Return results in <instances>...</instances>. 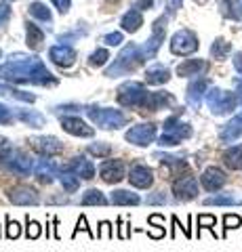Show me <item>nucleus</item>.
I'll return each mask as SVG.
<instances>
[{"label": "nucleus", "mask_w": 242, "mask_h": 252, "mask_svg": "<svg viewBox=\"0 0 242 252\" xmlns=\"http://www.w3.org/2000/svg\"><path fill=\"white\" fill-rule=\"evenodd\" d=\"M0 78L15 84H40L53 86L57 84V78L53 76L40 57H30L23 53H15L9 61L0 65Z\"/></svg>", "instance_id": "1"}, {"label": "nucleus", "mask_w": 242, "mask_h": 252, "mask_svg": "<svg viewBox=\"0 0 242 252\" xmlns=\"http://www.w3.org/2000/svg\"><path fill=\"white\" fill-rule=\"evenodd\" d=\"M145 61V53L141 46L137 44H127L124 49L118 53V57L114 59V63L110 67L105 69V76L107 78H120V76H129L133 74L135 69L141 65V63Z\"/></svg>", "instance_id": "2"}, {"label": "nucleus", "mask_w": 242, "mask_h": 252, "mask_svg": "<svg viewBox=\"0 0 242 252\" xmlns=\"http://www.w3.org/2000/svg\"><path fill=\"white\" fill-rule=\"evenodd\" d=\"M162 128H165V132H162L160 139H158L160 147H175V145L181 143L183 139L192 137V126L183 120H179V116L167 118L165 124H162Z\"/></svg>", "instance_id": "3"}, {"label": "nucleus", "mask_w": 242, "mask_h": 252, "mask_svg": "<svg viewBox=\"0 0 242 252\" xmlns=\"http://www.w3.org/2000/svg\"><path fill=\"white\" fill-rule=\"evenodd\" d=\"M87 116L95 122L99 128H107V130H116L127 126V116H124L120 109H110V107H97V105H87Z\"/></svg>", "instance_id": "4"}, {"label": "nucleus", "mask_w": 242, "mask_h": 252, "mask_svg": "<svg viewBox=\"0 0 242 252\" xmlns=\"http://www.w3.org/2000/svg\"><path fill=\"white\" fill-rule=\"evenodd\" d=\"M238 103L240 101H238L236 93H230L223 89H208V93H207V105L215 116L232 114Z\"/></svg>", "instance_id": "5"}, {"label": "nucleus", "mask_w": 242, "mask_h": 252, "mask_svg": "<svg viewBox=\"0 0 242 252\" xmlns=\"http://www.w3.org/2000/svg\"><path fill=\"white\" fill-rule=\"evenodd\" d=\"M147 93H150V91H145V86L141 82H133V80L124 82L118 89V103L122 107H137V109H141Z\"/></svg>", "instance_id": "6"}, {"label": "nucleus", "mask_w": 242, "mask_h": 252, "mask_svg": "<svg viewBox=\"0 0 242 252\" xmlns=\"http://www.w3.org/2000/svg\"><path fill=\"white\" fill-rule=\"evenodd\" d=\"M198 46V36L192 30H179L171 38V53L177 55V57H187V55L196 53Z\"/></svg>", "instance_id": "7"}, {"label": "nucleus", "mask_w": 242, "mask_h": 252, "mask_svg": "<svg viewBox=\"0 0 242 252\" xmlns=\"http://www.w3.org/2000/svg\"><path fill=\"white\" fill-rule=\"evenodd\" d=\"M2 168H6L13 175H21V177H28L30 172H34V162L26 152L21 149H11L9 156L4 158V162L0 164Z\"/></svg>", "instance_id": "8"}, {"label": "nucleus", "mask_w": 242, "mask_h": 252, "mask_svg": "<svg viewBox=\"0 0 242 252\" xmlns=\"http://www.w3.org/2000/svg\"><path fill=\"white\" fill-rule=\"evenodd\" d=\"M165 36H167V17H158L152 26V36L147 38V42L143 44L145 59L156 57V53H158L162 42H165Z\"/></svg>", "instance_id": "9"}, {"label": "nucleus", "mask_w": 242, "mask_h": 252, "mask_svg": "<svg viewBox=\"0 0 242 252\" xmlns=\"http://www.w3.org/2000/svg\"><path fill=\"white\" fill-rule=\"evenodd\" d=\"M173 193L179 202H190L194 198H198V181L192 175L177 177L173 181Z\"/></svg>", "instance_id": "10"}, {"label": "nucleus", "mask_w": 242, "mask_h": 252, "mask_svg": "<svg viewBox=\"0 0 242 252\" xmlns=\"http://www.w3.org/2000/svg\"><path fill=\"white\" fill-rule=\"evenodd\" d=\"M124 139H127L129 143L137 145V147H145V145H150L152 141L156 139V124L145 122V124H137V126H133V128H129V130H127V135H124Z\"/></svg>", "instance_id": "11"}, {"label": "nucleus", "mask_w": 242, "mask_h": 252, "mask_svg": "<svg viewBox=\"0 0 242 252\" xmlns=\"http://www.w3.org/2000/svg\"><path fill=\"white\" fill-rule=\"evenodd\" d=\"M99 175L105 183H120V181L127 177V168H124V162L122 160H105L99 164Z\"/></svg>", "instance_id": "12"}, {"label": "nucleus", "mask_w": 242, "mask_h": 252, "mask_svg": "<svg viewBox=\"0 0 242 252\" xmlns=\"http://www.w3.org/2000/svg\"><path fill=\"white\" fill-rule=\"evenodd\" d=\"M175 103L173 94L167 91H156V93H147V97L141 105V112H160L165 107H171Z\"/></svg>", "instance_id": "13"}, {"label": "nucleus", "mask_w": 242, "mask_h": 252, "mask_svg": "<svg viewBox=\"0 0 242 252\" xmlns=\"http://www.w3.org/2000/svg\"><path fill=\"white\" fill-rule=\"evenodd\" d=\"M127 179L131 181L133 187L147 189V187H152V183H154V172H152L150 166H145V164H133Z\"/></svg>", "instance_id": "14"}, {"label": "nucleus", "mask_w": 242, "mask_h": 252, "mask_svg": "<svg viewBox=\"0 0 242 252\" xmlns=\"http://www.w3.org/2000/svg\"><path fill=\"white\" fill-rule=\"evenodd\" d=\"M49 59L59 67H72L76 63V51L69 44H55L49 49Z\"/></svg>", "instance_id": "15"}, {"label": "nucleus", "mask_w": 242, "mask_h": 252, "mask_svg": "<svg viewBox=\"0 0 242 252\" xmlns=\"http://www.w3.org/2000/svg\"><path fill=\"white\" fill-rule=\"evenodd\" d=\"M200 183L207 191H219V189L228 183V177H225V172L219 166H208V168H205V172H202Z\"/></svg>", "instance_id": "16"}, {"label": "nucleus", "mask_w": 242, "mask_h": 252, "mask_svg": "<svg viewBox=\"0 0 242 252\" xmlns=\"http://www.w3.org/2000/svg\"><path fill=\"white\" fill-rule=\"evenodd\" d=\"M9 200L13 204H17V206H34V204L40 202L36 189L28 187V185H17V187L9 189Z\"/></svg>", "instance_id": "17"}, {"label": "nucleus", "mask_w": 242, "mask_h": 252, "mask_svg": "<svg viewBox=\"0 0 242 252\" xmlns=\"http://www.w3.org/2000/svg\"><path fill=\"white\" fill-rule=\"evenodd\" d=\"M207 93H208V80L207 78H202V76H198V78H194V80L187 84V103H190L194 109H198L200 107V103H202V99L207 97Z\"/></svg>", "instance_id": "18"}, {"label": "nucleus", "mask_w": 242, "mask_h": 252, "mask_svg": "<svg viewBox=\"0 0 242 252\" xmlns=\"http://www.w3.org/2000/svg\"><path fill=\"white\" fill-rule=\"evenodd\" d=\"M61 128L74 137H93V126H89L84 120L76 116H61Z\"/></svg>", "instance_id": "19"}, {"label": "nucleus", "mask_w": 242, "mask_h": 252, "mask_svg": "<svg viewBox=\"0 0 242 252\" xmlns=\"http://www.w3.org/2000/svg\"><path fill=\"white\" fill-rule=\"evenodd\" d=\"M34 175L42 181V183H53V179L59 177L61 175V170L57 168V164L49 160V156H44L42 160H38L36 162V166H34Z\"/></svg>", "instance_id": "20"}, {"label": "nucleus", "mask_w": 242, "mask_h": 252, "mask_svg": "<svg viewBox=\"0 0 242 252\" xmlns=\"http://www.w3.org/2000/svg\"><path fill=\"white\" fill-rule=\"evenodd\" d=\"M34 143V149H38L42 156H59L61 152H64V143L57 139V137H36L32 139Z\"/></svg>", "instance_id": "21"}, {"label": "nucleus", "mask_w": 242, "mask_h": 252, "mask_svg": "<svg viewBox=\"0 0 242 252\" xmlns=\"http://www.w3.org/2000/svg\"><path fill=\"white\" fill-rule=\"evenodd\" d=\"M240 137H242V114L234 116L232 120L228 124H223L221 130H219V141L221 143H234V141L240 139Z\"/></svg>", "instance_id": "22"}, {"label": "nucleus", "mask_w": 242, "mask_h": 252, "mask_svg": "<svg viewBox=\"0 0 242 252\" xmlns=\"http://www.w3.org/2000/svg\"><path fill=\"white\" fill-rule=\"evenodd\" d=\"M154 158H156V160H160L162 168H169L171 175H179V177H181V172H185V170H187V162H185V160H181V158H177V156L156 152V154H154Z\"/></svg>", "instance_id": "23"}, {"label": "nucleus", "mask_w": 242, "mask_h": 252, "mask_svg": "<svg viewBox=\"0 0 242 252\" xmlns=\"http://www.w3.org/2000/svg\"><path fill=\"white\" fill-rule=\"evenodd\" d=\"M208 69V63L202 59H185L183 63L177 65V76L190 78V76H202Z\"/></svg>", "instance_id": "24"}, {"label": "nucleus", "mask_w": 242, "mask_h": 252, "mask_svg": "<svg viewBox=\"0 0 242 252\" xmlns=\"http://www.w3.org/2000/svg\"><path fill=\"white\" fill-rule=\"evenodd\" d=\"M68 168L72 170V172H76V175L80 177V179H84V181H91L93 177H95V166H93V162L87 160L84 156L72 158V162L68 164Z\"/></svg>", "instance_id": "25"}, {"label": "nucleus", "mask_w": 242, "mask_h": 252, "mask_svg": "<svg viewBox=\"0 0 242 252\" xmlns=\"http://www.w3.org/2000/svg\"><path fill=\"white\" fill-rule=\"evenodd\" d=\"M120 26H122L124 32H129V34H135V32L143 26V15H141V11H139L137 6H133L131 11H127V13L122 15Z\"/></svg>", "instance_id": "26"}, {"label": "nucleus", "mask_w": 242, "mask_h": 252, "mask_svg": "<svg viewBox=\"0 0 242 252\" xmlns=\"http://www.w3.org/2000/svg\"><path fill=\"white\" fill-rule=\"evenodd\" d=\"M169 78H171L169 67L160 65V63H156V65L147 67V72H145V82L147 84H156V86H158V84L169 82Z\"/></svg>", "instance_id": "27"}, {"label": "nucleus", "mask_w": 242, "mask_h": 252, "mask_svg": "<svg viewBox=\"0 0 242 252\" xmlns=\"http://www.w3.org/2000/svg\"><path fill=\"white\" fill-rule=\"evenodd\" d=\"M223 164L230 170H240L242 168V143L240 145H232L223 152Z\"/></svg>", "instance_id": "28"}, {"label": "nucleus", "mask_w": 242, "mask_h": 252, "mask_svg": "<svg viewBox=\"0 0 242 252\" xmlns=\"http://www.w3.org/2000/svg\"><path fill=\"white\" fill-rule=\"evenodd\" d=\"M110 202L116 204V206H137V204L141 202V198H139L137 193L129 191V189H116L112 193Z\"/></svg>", "instance_id": "29"}, {"label": "nucleus", "mask_w": 242, "mask_h": 252, "mask_svg": "<svg viewBox=\"0 0 242 252\" xmlns=\"http://www.w3.org/2000/svg\"><path fill=\"white\" fill-rule=\"evenodd\" d=\"M26 36H28V46L30 49H34V51H38L42 46V42H44V32L36 26V23H26Z\"/></svg>", "instance_id": "30"}, {"label": "nucleus", "mask_w": 242, "mask_h": 252, "mask_svg": "<svg viewBox=\"0 0 242 252\" xmlns=\"http://www.w3.org/2000/svg\"><path fill=\"white\" fill-rule=\"evenodd\" d=\"M17 118L21 122H26L28 126H32V128H42V126L46 124V118L42 114L34 112V109H19Z\"/></svg>", "instance_id": "31"}, {"label": "nucleus", "mask_w": 242, "mask_h": 252, "mask_svg": "<svg viewBox=\"0 0 242 252\" xmlns=\"http://www.w3.org/2000/svg\"><path fill=\"white\" fill-rule=\"evenodd\" d=\"M59 181H61V185H64V189L68 193H74L78 187H80V177L76 175V172H72L68 166L61 170V175H59Z\"/></svg>", "instance_id": "32"}, {"label": "nucleus", "mask_w": 242, "mask_h": 252, "mask_svg": "<svg viewBox=\"0 0 242 252\" xmlns=\"http://www.w3.org/2000/svg\"><path fill=\"white\" fill-rule=\"evenodd\" d=\"M80 204H82V206H105L107 198L99 191V189H89L87 193H82Z\"/></svg>", "instance_id": "33"}, {"label": "nucleus", "mask_w": 242, "mask_h": 252, "mask_svg": "<svg viewBox=\"0 0 242 252\" xmlns=\"http://www.w3.org/2000/svg\"><path fill=\"white\" fill-rule=\"evenodd\" d=\"M0 94H4V97H13V99H19V101H26V103H34V101H36V97H34L32 93L13 89V86H6V84H0Z\"/></svg>", "instance_id": "34"}, {"label": "nucleus", "mask_w": 242, "mask_h": 252, "mask_svg": "<svg viewBox=\"0 0 242 252\" xmlns=\"http://www.w3.org/2000/svg\"><path fill=\"white\" fill-rule=\"evenodd\" d=\"M230 53H232V44L228 40H223V38H217V40L213 42V46H210V57L217 59V61L225 59Z\"/></svg>", "instance_id": "35"}, {"label": "nucleus", "mask_w": 242, "mask_h": 252, "mask_svg": "<svg viewBox=\"0 0 242 252\" xmlns=\"http://www.w3.org/2000/svg\"><path fill=\"white\" fill-rule=\"evenodd\" d=\"M30 15L36 17L38 21H44V23H51L53 17H51V11L46 9V4H42L40 0H34L32 4H30Z\"/></svg>", "instance_id": "36"}, {"label": "nucleus", "mask_w": 242, "mask_h": 252, "mask_svg": "<svg viewBox=\"0 0 242 252\" xmlns=\"http://www.w3.org/2000/svg\"><path fill=\"white\" fill-rule=\"evenodd\" d=\"M219 2V11L223 17H228V19H238L240 17V2H236V0H217Z\"/></svg>", "instance_id": "37"}, {"label": "nucleus", "mask_w": 242, "mask_h": 252, "mask_svg": "<svg viewBox=\"0 0 242 252\" xmlns=\"http://www.w3.org/2000/svg\"><path fill=\"white\" fill-rule=\"evenodd\" d=\"M205 204H207V206H234V204H242V202L236 200L230 193H223V195H213V198H207Z\"/></svg>", "instance_id": "38"}, {"label": "nucleus", "mask_w": 242, "mask_h": 252, "mask_svg": "<svg viewBox=\"0 0 242 252\" xmlns=\"http://www.w3.org/2000/svg\"><path fill=\"white\" fill-rule=\"evenodd\" d=\"M89 154L97 156V158H110L112 156V145L110 143H91Z\"/></svg>", "instance_id": "39"}, {"label": "nucleus", "mask_w": 242, "mask_h": 252, "mask_svg": "<svg viewBox=\"0 0 242 252\" xmlns=\"http://www.w3.org/2000/svg\"><path fill=\"white\" fill-rule=\"evenodd\" d=\"M107 59H110V53H107V49H97L89 57V63L93 67H101V65H105V63H107Z\"/></svg>", "instance_id": "40"}, {"label": "nucleus", "mask_w": 242, "mask_h": 252, "mask_svg": "<svg viewBox=\"0 0 242 252\" xmlns=\"http://www.w3.org/2000/svg\"><path fill=\"white\" fill-rule=\"evenodd\" d=\"M40 233H42V227L38 220H32L28 217V227H26V235H28V240H36V238H40Z\"/></svg>", "instance_id": "41"}, {"label": "nucleus", "mask_w": 242, "mask_h": 252, "mask_svg": "<svg viewBox=\"0 0 242 252\" xmlns=\"http://www.w3.org/2000/svg\"><path fill=\"white\" fill-rule=\"evenodd\" d=\"M19 233H21V225L17 220H13L11 217H6V238L15 240V238H19Z\"/></svg>", "instance_id": "42"}, {"label": "nucleus", "mask_w": 242, "mask_h": 252, "mask_svg": "<svg viewBox=\"0 0 242 252\" xmlns=\"http://www.w3.org/2000/svg\"><path fill=\"white\" fill-rule=\"evenodd\" d=\"M242 225V219L238 215H225L223 217V229L230 231V229H238V227Z\"/></svg>", "instance_id": "43"}, {"label": "nucleus", "mask_w": 242, "mask_h": 252, "mask_svg": "<svg viewBox=\"0 0 242 252\" xmlns=\"http://www.w3.org/2000/svg\"><path fill=\"white\" fill-rule=\"evenodd\" d=\"M11 15H13V11H11V4L6 2V0H2V2H0V28H4L6 23H9Z\"/></svg>", "instance_id": "44"}, {"label": "nucleus", "mask_w": 242, "mask_h": 252, "mask_svg": "<svg viewBox=\"0 0 242 252\" xmlns=\"http://www.w3.org/2000/svg\"><path fill=\"white\" fill-rule=\"evenodd\" d=\"M147 204H150V206H165V204H167V195L162 191H154L152 195H147Z\"/></svg>", "instance_id": "45"}, {"label": "nucleus", "mask_w": 242, "mask_h": 252, "mask_svg": "<svg viewBox=\"0 0 242 252\" xmlns=\"http://www.w3.org/2000/svg\"><path fill=\"white\" fill-rule=\"evenodd\" d=\"M215 223H217V219L210 217V215H200L198 217V229H213Z\"/></svg>", "instance_id": "46"}, {"label": "nucleus", "mask_w": 242, "mask_h": 252, "mask_svg": "<svg viewBox=\"0 0 242 252\" xmlns=\"http://www.w3.org/2000/svg\"><path fill=\"white\" fill-rule=\"evenodd\" d=\"M15 120V116H13V112L6 105H2L0 103V124H11Z\"/></svg>", "instance_id": "47"}, {"label": "nucleus", "mask_w": 242, "mask_h": 252, "mask_svg": "<svg viewBox=\"0 0 242 252\" xmlns=\"http://www.w3.org/2000/svg\"><path fill=\"white\" fill-rule=\"evenodd\" d=\"M104 42H105L107 46H118V44L122 42V34H120V32H112V34H105V36H104Z\"/></svg>", "instance_id": "48"}, {"label": "nucleus", "mask_w": 242, "mask_h": 252, "mask_svg": "<svg viewBox=\"0 0 242 252\" xmlns=\"http://www.w3.org/2000/svg\"><path fill=\"white\" fill-rule=\"evenodd\" d=\"M13 149V145L9 143V139H4V137H0V164L4 162V158L9 156V152Z\"/></svg>", "instance_id": "49"}, {"label": "nucleus", "mask_w": 242, "mask_h": 252, "mask_svg": "<svg viewBox=\"0 0 242 252\" xmlns=\"http://www.w3.org/2000/svg\"><path fill=\"white\" fill-rule=\"evenodd\" d=\"M112 225L107 223V220H104V223H99V231H97V238H107L110 240L112 238Z\"/></svg>", "instance_id": "50"}, {"label": "nucleus", "mask_w": 242, "mask_h": 252, "mask_svg": "<svg viewBox=\"0 0 242 252\" xmlns=\"http://www.w3.org/2000/svg\"><path fill=\"white\" fill-rule=\"evenodd\" d=\"M78 231H87L91 238H95V233H93V231L89 229V225H87V217H80V219H78V225H76V229H74V238H76Z\"/></svg>", "instance_id": "51"}, {"label": "nucleus", "mask_w": 242, "mask_h": 252, "mask_svg": "<svg viewBox=\"0 0 242 252\" xmlns=\"http://www.w3.org/2000/svg\"><path fill=\"white\" fill-rule=\"evenodd\" d=\"M51 2L55 4V9H57L61 15L69 11V0H51Z\"/></svg>", "instance_id": "52"}, {"label": "nucleus", "mask_w": 242, "mask_h": 252, "mask_svg": "<svg viewBox=\"0 0 242 252\" xmlns=\"http://www.w3.org/2000/svg\"><path fill=\"white\" fill-rule=\"evenodd\" d=\"M118 225H120V227H118V238H120V240H127L129 235H131V231H129L131 225H124L122 219H118Z\"/></svg>", "instance_id": "53"}, {"label": "nucleus", "mask_w": 242, "mask_h": 252, "mask_svg": "<svg viewBox=\"0 0 242 252\" xmlns=\"http://www.w3.org/2000/svg\"><path fill=\"white\" fill-rule=\"evenodd\" d=\"M234 67H236L238 76H242V53H236V55H234Z\"/></svg>", "instance_id": "54"}, {"label": "nucleus", "mask_w": 242, "mask_h": 252, "mask_svg": "<svg viewBox=\"0 0 242 252\" xmlns=\"http://www.w3.org/2000/svg\"><path fill=\"white\" fill-rule=\"evenodd\" d=\"M181 2H183V0H167L169 11H171V13H177L179 9H181Z\"/></svg>", "instance_id": "55"}, {"label": "nucleus", "mask_w": 242, "mask_h": 252, "mask_svg": "<svg viewBox=\"0 0 242 252\" xmlns=\"http://www.w3.org/2000/svg\"><path fill=\"white\" fill-rule=\"evenodd\" d=\"M78 109H80V105H57L55 112L61 114V112H78Z\"/></svg>", "instance_id": "56"}, {"label": "nucleus", "mask_w": 242, "mask_h": 252, "mask_svg": "<svg viewBox=\"0 0 242 252\" xmlns=\"http://www.w3.org/2000/svg\"><path fill=\"white\" fill-rule=\"evenodd\" d=\"M152 4H154V0H137V9L139 11H145V9H152Z\"/></svg>", "instance_id": "57"}, {"label": "nucleus", "mask_w": 242, "mask_h": 252, "mask_svg": "<svg viewBox=\"0 0 242 252\" xmlns=\"http://www.w3.org/2000/svg\"><path fill=\"white\" fill-rule=\"evenodd\" d=\"M236 94H238V101H240V105H242V76L236 78Z\"/></svg>", "instance_id": "58"}, {"label": "nucleus", "mask_w": 242, "mask_h": 252, "mask_svg": "<svg viewBox=\"0 0 242 252\" xmlns=\"http://www.w3.org/2000/svg\"><path fill=\"white\" fill-rule=\"evenodd\" d=\"M49 204H68V198L66 195H55V198H51Z\"/></svg>", "instance_id": "59"}, {"label": "nucleus", "mask_w": 242, "mask_h": 252, "mask_svg": "<svg viewBox=\"0 0 242 252\" xmlns=\"http://www.w3.org/2000/svg\"><path fill=\"white\" fill-rule=\"evenodd\" d=\"M238 9H240V17H242V0H240V6H238Z\"/></svg>", "instance_id": "60"}, {"label": "nucleus", "mask_w": 242, "mask_h": 252, "mask_svg": "<svg viewBox=\"0 0 242 252\" xmlns=\"http://www.w3.org/2000/svg\"><path fill=\"white\" fill-rule=\"evenodd\" d=\"M196 2H198V4H205V2H207V0H196Z\"/></svg>", "instance_id": "61"}, {"label": "nucleus", "mask_w": 242, "mask_h": 252, "mask_svg": "<svg viewBox=\"0 0 242 252\" xmlns=\"http://www.w3.org/2000/svg\"><path fill=\"white\" fill-rule=\"evenodd\" d=\"M0 57H2V51H0Z\"/></svg>", "instance_id": "62"}]
</instances>
